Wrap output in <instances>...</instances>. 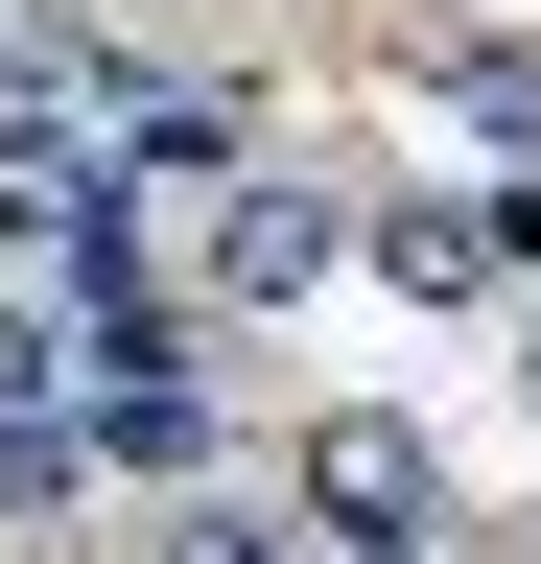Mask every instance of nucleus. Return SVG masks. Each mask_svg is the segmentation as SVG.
<instances>
[{"instance_id": "nucleus-7", "label": "nucleus", "mask_w": 541, "mask_h": 564, "mask_svg": "<svg viewBox=\"0 0 541 564\" xmlns=\"http://www.w3.org/2000/svg\"><path fill=\"white\" fill-rule=\"evenodd\" d=\"M447 70V118H470V165H541V47H424Z\"/></svg>"}, {"instance_id": "nucleus-8", "label": "nucleus", "mask_w": 541, "mask_h": 564, "mask_svg": "<svg viewBox=\"0 0 541 564\" xmlns=\"http://www.w3.org/2000/svg\"><path fill=\"white\" fill-rule=\"evenodd\" d=\"M24 70H47V0H0V95H24Z\"/></svg>"}, {"instance_id": "nucleus-1", "label": "nucleus", "mask_w": 541, "mask_h": 564, "mask_svg": "<svg viewBox=\"0 0 541 564\" xmlns=\"http://www.w3.org/2000/svg\"><path fill=\"white\" fill-rule=\"evenodd\" d=\"M329 282H354V188L283 165V141H236V165L188 188V282L165 306L188 329H283V306H329Z\"/></svg>"}, {"instance_id": "nucleus-2", "label": "nucleus", "mask_w": 541, "mask_h": 564, "mask_svg": "<svg viewBox=\"0 0 541 564\" xmlns=\"http://www.w3.org/2000/svg\"><path fill=\"white\" fill-rule=\"evenodd\" d=\"M283 518H306V541H354V564H400V541H470V518H447V447H424L400 400H306Z\"/></svg>"}, {"instance_id": "nucleus-3", "label": "nucleus", "mask_w": 541, "mask_h": 564, "mask_svg": "<svg viewBox=\"0 0 541 564\" xmlns=\"http://www.w3.org/2000/svg\"><path fill=\"white\" fill-rule=\"evenodd\" d=\"M72 259H142V188H118L95 118L24 70V95H0V282H72Z\"/></svg>"}, {"instance_id": "nucleus-6", "label": "nucleus", "mask_w": 541, "mask_h": 564, "mask_svg": "<svg viewBox=\"0 0 541 564\" xmlns=\"http://www.w3.org/2000/svg\"><path fill=\"white\" fill-rule=\"evenodd\" d=\"M95 518V447H72V400H0V541H72Z\"/></svg>"}, {"instance_id": "nucleus-5", "label": "nucleus", "mask_w": 541, "mask_h": 564, "mask_svg": "<svg viewBox=\"0 0 541 564\" xmlns=\"http://www.w3.org/2000/svg\"><path fill=\"white\" fill-rule=\"evenodd\" d=\"M142 541H165V564H259V541H306V518H283V470H236V447H213V470H165V494H142Z\"/></svg>"}, {"instance_id": "nucleus-4", "label": "nucleus", "mask_w": 541, "mask_h": 564, "mask_svg": "<svg viewBox=\"0 0 541 564\" xmlns=\"http://www.w3.org/2000/svg\"><path fill=\"white\" fill-rule=\"evenodd\" d=\"M354 259L400 282V306H495V282H518V212L495 188H354Z\"/></svg>"}, {"instance_id": "nucleus-9", "label": "nucleus", "mask_w": 541, "mask_h": 564, "mask_svg": "<svg viewBox=\"0 0 541 564\" xmlns=\"http://www.w3.org/2000/svg\"><path fill=\"white\" fill-rule=\"evenodd\" d=\"M518 541H541V470H518Z\"/></svg>"}]
</instances>
